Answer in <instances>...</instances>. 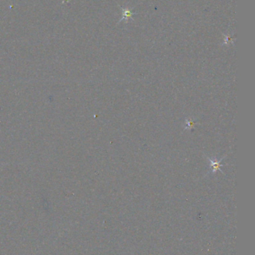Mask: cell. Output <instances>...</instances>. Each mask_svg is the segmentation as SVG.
Returning a JSON list of instances; mask_svg holds the SVG:
<instances>
[{
  "label": "cell",
  "mask_w": 255,
  "mask_h": 255,
  "mask_svg": "<svg viewBox=\"0 0 255 255\" xmlns=\"http://www.w3.org/2000/svg\"><path fill=\"white\" fill-rule=\"evenodd\" d=\"M206 159H207L209 161V163H210V168L212 169V172L216 173L217 171H220L221 173H223L224 174V172L221 171V166H225V165L221 164V160L224 159V157H222V158L220 160H215L209 158V157L206 156Z\"/></svg>",
  "instance_id": "6da1fadb"
},
{
  "label": "cell",
  "mask_w": 255,
  "mask_h": 255,
  "mask_svg": "<svg viewBox=\"0 0 255 255\" xmlns=\"http://www.w3.org/2000/svg\"><path fill=\"white\" fill-rule=\"evenodd\" d=\"M195 125V122H194L193 120H192L191 119H189L188 120H186V126H185V129H190L192 128Z\"/></svg>",
  "instance_id": "7a4b0ae2"
}]
</instances>
